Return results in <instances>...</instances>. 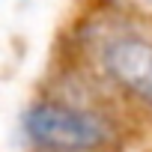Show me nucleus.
Segmentation results:
<instances>
[{"mask_svg":"<svg viewBox=\"0 0 152 152\" xmlns=\"http://www.w3.org/2000/svg\"><path fill=\"white\" fill-rule=\"evenodd\" d=\"M21 128L42 152H104L116 143V125L93 110L66 102H36L24 110Z\"/></svg>","mask_w":152,"mask_h":152,"instance_id":"1","label":"nucleus"},{"mask_svg":"<svg viewBox=\"0 0 152 152\" xmlns=\"http://www.w3.org/2000/svg\"><path fill=\"white\" fill-rule=\"evenodd\" d=\"M107 78L134 102L152 110V42L143 36H113L102 51Z\"/></svg>","mask_w":152,"mask_h":152,"instance_id":"2","label":"nucleus"},{"mask_svg":"<svg viewBox=\"0 0 152 152\" xmlns=\"http://www.w3.org/2000/svg\"><path fill=\"white\" fill-rule=\"evenodd\" d=\"M146 3H152V0H146Z\"/></svg>","mask_w":152,"mask_h":152,"instance_id":"3","label":"nucleus"}]
</instances>
